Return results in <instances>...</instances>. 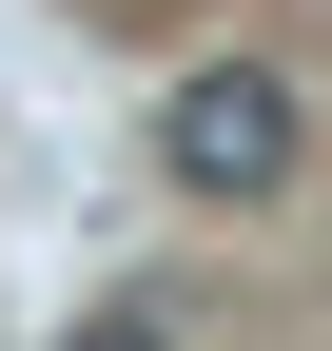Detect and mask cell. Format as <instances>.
<instances>
[{"mask_svg": "<svg viewBox=\"0 0 332 351\" xmlns=\"http://www.w3.org/2000/svg\"><path fill=\"white\" fill-rule=\"evenodd\" d=\"M294 156H313V98H294L274 59H195V78H156V176H176L195 215L294 195Z\"/></svg>", "mask_w": 332, "mask_h": 351, "instance_id": "obj_1", "label": "cell"}]
</instances>
